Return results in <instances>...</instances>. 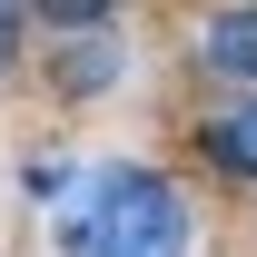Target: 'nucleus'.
Returning a JSON list of instances; mask_svg holds the SVG:
<instances>
[{
  "label": "nucleus",
  "instance_id": "obj_1",
  "mask_svg": "<svg viewBox=\"0 0 257 257\" xmlns=\"http://www.w3.org/2000/svg\"><path fill=\"white\" fill-rule=\"evenodd\" d=\"M60 198V257H188V198L159 168H40Z\"/></svg>",
  "mask_w": 257,
  "mask_h": 257
},
{
  "label": "nucleus",
  "instance_id": "obj_4",
  "mask_svg": "<svg viewBox=\"0 0 257 257\" xmlns=\"http://www.w3.org/2000/svg\"><path fill=\"white\" fill-rule=\"evenodd\" d=\"M208 159H218L227 178H257V99L227 109V119H208Z\"/></svg>",
  "mask_w": 257,
  "mask_h": 257
},
{
  "label": "nucleus",
  "instance_id": "obj_6",
  "mask_svg": "<svg viewBox=\"0 0 257 257\" xmlns=\"http://www.w3.org/2000/svg\"><path fill=\"white\" fill-rule=\"evenodd\" d=\"M0 60H10V0H0Z\"/></svg>",
  "mask_w": 257,
  "mask_h": 257
},
{
  "label": "nucleus",
  "instance_id": "obj_5",
  "mask_svg": "<svg viewBox=\"0 0 257 257\" xmlns=\"http://www.w3.org/2000/svg\"><path fill=\"white\" fill-rule=\"evenodd\" d=\"M40 20H60V30H99L109 0H40Z\"/></svg>",
  "mask_w": 257,
  "mask_h": 257
},
{
  "label": "nucleus",
  "instance_id": "obj_3",
  "mask_svg": "<svg viewBox=\"0 0 257 257\" xmlns=\"http://www.w3.org/2000/svg\"><path fill=\"white\" fill-rule=\"evenodd\" d=\"M198 69H208L218 89L257 99V0H237V10H218V20L198 30Z\"/></svg>",
  "mask_w": 257,
  "mask_h": 257
},
{
  "label": "nucleus",
  "instance_id": "obj_2",
  "mask_svg": "<svg viewBox=\"0 0 257 257\" xmlns=\"http://www.w3.org/2000/svg\"><path fill=\"white\" fill-rule=\"evenodd\" d=\"M119 69H128L119 30H69L60 50H50V89H60V99H109Z\"/></svg>",
  "mask_w": 257,
  "mask_h": 257
}]
</instances>
